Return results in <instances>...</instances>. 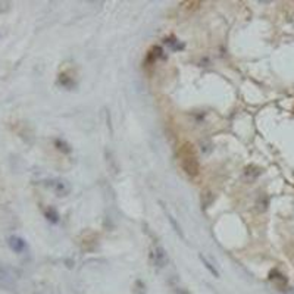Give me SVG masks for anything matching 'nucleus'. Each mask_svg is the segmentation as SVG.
I'll list each match as a JSON object with an SVG mask.
<instances>
[{"label": "nucleus", "mask_w": 294, "mask_h": 294, "mask_svg": "<svg viewBox=\"0 0 294 294\" xmlns=\"http://www.w3.org/2000/svg\"><path fill=\"white\" fill-rule=\"evenodd\" d=\"M181 167L190 177H197L199 175V162H197L196 154H194L193 149L190 146L182 147Z\"/></svg>", "instance_id": "nucleus-1"}, {"label": "nucleus", "mask_w": 294, "mask_h": 294, "mask_svg": "<svg viewBox=\"0 0 294 294\" xmlns=\"http://www.w3.org/2000/svg\"><path fill=\"white\" fill-rule=\"evenodd\" d=\"M150 256H152V260H153L154 265L164 266L168 262V256H167V253H165V250H164L160 246H156L153 250H152Z\"/></svg>", "instance_id": "nucleus-2"}, {"label": "nucleus", "mask_w": 294, "mask_h": 294, "mask_svg": "<svg viewBox=\"0 0 294 294\" xmlns=\"http://www.w3.org/2000/svg\"><path fill=\"white\" fill-rule=\"evenodd\" d=\"M9 246L12 247V250L16 253H22L27 249V244L22 238L19 237H11L9 238Z\"/></svg>", "instance_id": "nucleus-3"}, {"label": "nucleus", "mask_w": 294, "mask_h": 294, "mask_svg": "<svg viewBox=\"0 0 294 294\" xmlns=\"http://www.w3.org/2000/svg\"><path fill=\"white\" fill-rule=\"evenodd\" d=\"M52 185H53L55 191H56L59 196L70 193L71 188H70V185H68V182L67 181H60V180H57V181H55V184H52Z\"/></svg>", "instance_id": "nucleus-4"}, {"label": "nucleus", "mask_w": 294, "mask_h": 294, "mask_svg": "<svg viewBox=\"0 0 294 294\" xmlns=\"http://www.w3.org/2000/svg\"><path fill=\"white\" fill-rule=\"evenodd\" d=\"M200 260L203 262V265H205V266H206V268H208V269H209L210 274H213L215 277H218V275H219V274H218V271L215 269V266H213V265H212V264H210L209 259H208L206 256H203V254H200Z\"/></svg>", "instance_id": "nucleus-5"}, {"label": "nucleus", "mask_w": 294, "mask_h": 294, "mask_svg": "<svg viewBox=\"0 0 294 294\" xmlns=\"http://www.w3.org/2000/svg\"><path fill=\"white\" fill-rule=\"evenodd\" d=\"M177 293H178V294H187V293H185V291H182L181 288H180V290H178V291H177Z\"/></svg>", "instance_id": "nucleus-6"}]
</instances>
